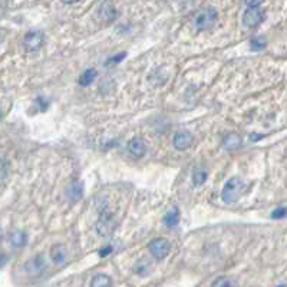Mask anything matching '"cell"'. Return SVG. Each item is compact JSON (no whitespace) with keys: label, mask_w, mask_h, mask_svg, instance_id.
Returning <instances> with one entry per match:
<instances>
[{"label":"cell","mask_w":287,"mask_h":287,"mask_svg":"<svg viewBox=\"0 0 287 287\" xmlns=\"http://www.w3.org/2000/svg\"><path fill=\"white\" fill-rule=\"evenodd\" d=\"M96 76H98L96 69H94V68L86 69L84 73L79 76L78 84L81 85V86H88V85H91L94 81H95V79H96Z\"/></svg>","instance_id":"cell-16"},{"label":"cell","mask_w":287,"mask_h":287,"mask_svg":"<svg viewBox=\"0 0 287 287\" xmlns=\"http://www.w3.org/2000/svg\"><path fill=\"white\" fill-rule=\"evenodd\" d=\"M244 188H246V184H244V181H243L241 178H238V177L230 178V180L225 183V186L223 188V191H221V198H223V201L227 204L236 203L237 200L241 197Z\"/></svg>","instance_id":"cell-1"},{"label":"cell","mask_w":287,"mask_h":287,"mask_svg":"<svg viewBox=\"0 0 287 287\" xmlns=\"http://www.w3.org/2000/svg\"><path fill=\"white\" fill-rule=\"evenodd\" d=\"M114 228H115V221H114V219L109 214H102L101 219L98 221V224H96L98 234H101L102 237L111 236L112 231H114Z\"/></svg>","instance_id":"cell-8"},{"label":"cell","mask_w":287,"mask_h":287,"mask_svg":"<svg viewBox=\"0 0 287 287\" xmlns=\"http://www.w3.org/2000/svg\"><path fill=\"white\" fill-rule=\"evenodd\" d=\"M3 39H4V31H3V29H0V43L3 42Z\"/></svg>","instance_id":"cell-27"},{"label":"cell","mask_w":287,"mask_h":287,"mask_svg":"<svg viewBox=\"0 0 287 287\" xmlns=\"http://www.w3.org/2000/svg\"><path fill=\"white\" fill-rule=\"evenodd\" d=\"M127 56V53L124 52V53H118V55H115V56H112V58H109L108 61H106V65H114V64H119L121 61H124V58Z\"/></svg>","instance_id":"cell-23"},{"label":"cell","mask_w":287,"mask_h":287,"mask_svg":"<svg viewBox=\"0 0 287 287\" xmlns=\"http://www.w3.org/2000/svg\"><path fill=\"white\" fill-rule=\"evenodd\" d=\"M128 152L135 157V158H141L145 154V144L141 138H132L128 142Z\"/></svg>","instance_id":"cell-11"},{"label":"cell","mask_w":287,"mask_h":287,"mask_svg":"<svg viewBox=\"0 0 287 287\" xmlns=\"http://www.w3.org/2000/svg\"><path fill=\"white\" fill-rule=\"evenodd\" d=\"M99 16L106 22H112L118 17V12L112 3H102L99 7Z\"/></svg>","instance_id":"cell-13"},{"label":"cell","mask_w":287,"mask_h":287,"mask_svg":"<svg viewBox=\"0 0 287 287\" xmlns=\"http://www.w3.org/2000/svg\"><path fill=\"white\" fill-rule=\"evenodd\" d=\"M180 216H181V214H180L178 207H172L168 213L165 214V217H164V224H165L167 227H175V225L180 223Z\"/></svg>","instance_id":"cell-15"},{"label":"cell","mask_w":287,"mask_h":287,"mask_svg":"<svg viewBox=\"0 0 287 287\" xmlns=\"http://www.w3.org/2000/svg\"><path fill=\"white\" fill-rule=\"evenodd\" d=\"M25 269L28 271V274H31V276H40L43 271L46 270V263H45L43 255L42 254L34 255L33 258H31L25 264Z\"/></svg>","instance_id":"cell-6"},{"label":"cell","mask_w":287,"mask_h":287,"mask_svg":"<svg viewBox=\"0 0 287 287\" xmlns=\"http://www.w3.org/2000/svg\"><path fill=\"white\" fill-rule=\"evenodd\" d=\"M112 253V246H106V247H103L99 250V255L101 257H106V255H109V254Z\"/></svg>","instance_id":"cell-24"},{"label":"cell","mask_w":287,"mask_h":287,"mask_svg":"<svg viewBox=\"0 0 287 287\" xmlns=\"http://www.w3.org/2000/svg\"><path fill=\"white\" fill-rule=\"evenodd\" d=\"M66 194H68V198L72 203H76L79 201L82 197H84V184L81 181H73L70 183L66 188Z\"/></svg>","instance_id":"cell-10"},{"label":"cell","mask_w":287,"mask_h":287,"mask_svg":"<svg viewBox=\"0 0 287 287\" xmlns=\"http://www.w3.org/2000/svg\"><path fill=\"white\" fill-rule=\"evenodd\" d=\"M250 46H252V51L254 52L261 51V49L266 48V39H264V37H260V36L253 37V39L250 40Z\"/></svg>","instance_id":"cell-20"},{"label":"cell","mask_w":287,"mask_h":287,"mask_svg":"<svg viewBox=\"0 0 287 287\" xmlns=\"http://www.w3.org/2000/svg\"><path fill=\"white\" fill-rule=\"evenodd\" d=\"M241 144H243V139H241V136L238 135V134H236V132L227 134V135L224 136V139H223V145H224V148L228 150V151L238 150V148L241 147Z\"/></svg>","instance_id":"cell-12"},{"label":"cell","mask_w":287,"mask_h":287,"mask_svg":"<svg viewBox=\"0 0 287 287\" xmlns=\"http://www.w3.org/2000/svg\"><path fill=\"white\" fill-rule=\"evenodd\" d=\"M91 287H112V279L106 274H96L91 280Z\"/></svg>","instance_id":"cell-17"},{"label":"cell","mask_w":287,"mask_h":287,"mask_svg":"<svg viewBox=\"0 0 287 287\" xmlns=\"http://www.w3.org/2000/svg\"><path fill=\"white\" fill-rule=\"evenodd\" d=\"M51 258L56 266H64L68 260V250L64 244H55L51 249Z\"/></svg>","instance_id":"cell-9"},{"label":"cell","mask_w":287,"mask_h":287,"mask_svg":"<svg viewBox=\"0 0 287 287\" xmlns=\"http://www.w3.org/2000/svg\"><path fill=\"white\" fill-rule=\"evenodd\" d=\"M207 177H208L207 169L204 168V167H197V168L194 169V172H192V183H194V186H203L204 183H205V180H207Z\"/></svg>","instance_id":"cell-18"},{"label":"cell","mask_w":287,"mask_h":287,"mask_svg":"<svg viewBox=\"0 0 287 287\" xmlns=\"http://www.w3.org/2000/svg\"><path fill=\"white\" fill-rule=\"evenodd\" d=\"M36 102H40V103H39V105H40V109H42V111H46V108H48V102L45 101V98L39 96V98L36 99Z\"/></svg>","instance_id":"cell-25"},{"label":"cell","mask_w":287,"mask_h":287,"mask_svg":"<svg viewBox=\"0 0 287 287\" xmlns=\"http://www.w3.org/2000/svg\"><path fill=\"white\" fill-rule=\"evenodd\" d=\"M148 250L155 260H164L171 250V244L167 238H154L148 244Z\"/></svg>","instance_id":"cell-4"},{"label":"cell","mask_w":287,"mask_h":287,"mask_svg":"<svg viewBox=\"0 0 287 287\" xmlns=\"http://www.w3.org/2000/svg\"><path fill=\"white\" fill-rule=\"evenodd\" d=\"M0 118H1V111H0Z\"/></svg>","instance_id":"cell-30"},{"label":"cell","mask_w":287,"mask_h":287,"mask_svg":"<svg viewBox=\"0 0 287 287\" xmlns=\"http://www.w3.org/2000/svg\"><path fill=\"white\" fill-rule=\"evenodd\" d=\"M23 45L28 51H39L45 45V34L42 33L40 31H31V32L25 34Z\"/></svg>","instance_id":"cell-5"},{"label":"cell","mask_w":287,"mask_h":287,"mask_svg":"<svg viewBox=\"0 0 287 287\" xmlns=\"http://www.w3.org/2000/svg\"><path fill=\"white\" fill-rule=\"evenodd\" d=\"M261 3L260 1H254V3H247V9L243 15V23L247 28H255L258 26L263 20H264V12L260 7Z\"/></svg>","instance_id":"cell-2"},{"label":"cell","mask_w":287,"mask_h":287,"mask_svg":"<svg viewBox=\"0 0 287 287\" xmlns=\"http://www.w3.org/2000/svg\"><path fill=\"white\" fill-rule=\"evenodd\" d=\"M135 271L139 274V276H147L150 273V263L147 260H141L138 261V264L135 266Z\"/></svg>","instance_id":"cell-22"},{"label":"cell","mask_w":287,"mask_h":287,"mask_svg":"<svg viewBox=\"0 0 287 287\" xmlns=\"http://www.w3.org/2000/svg\"><path fill=\"white\" fill-rule=\"evenodd\" d=\"M211 287H237L236 282L231 277H219Z\"/></svg>","instance_id":"cell-19"},{"label":"cell","mask_w":287,"mask_h":287,"mask_svg":"<svg viewBox=\"0 0 287 287\" xmlns=\"http://www.w3.org/2000/svg\"><path fill=\"white\" fill-rule=\"evenodd\" d=\"M6 260H7V257L4 254H0V267L6 263Z\"/></svg>","instance_id":"cell-26"},{"label":"cell","mask_w":287,"mask_h":287,"mask_svg":"<svg viewBox=\"0 0 287 287\" xmlns=\"http://www.w3.org/2000/svg\"><path fill=\"white\" fill-rule=\"evenodd\" d=\"M286 217H287V207H285V205H279V207H276V208L271 211V219L282 220V219H286Z\"/></svg>","instance_id":"cell-21"},{"label":"cell","mask_w":287,"mask_h":287,"mask_svg":"<svg viewBox=\"0 0 287 287\" xmlns=\"http://www.w3.org/2000/svg\"><path fill=\"white\" fill-rule=\"evenodd\" d=\"M9 241H10V244H12L13 247L20 249V247L26 246V243H28V234H26L25 231H22V230H16V231L10 233Z\"/></svg>","instance_id":"cell-14"},{"label":"cell","mask_w":287,"mask_h":287,"mask_svg":"<svg viewBox=\"0 0 287 287\" xmlns=\"http://www.w3.org/2000/svg\"><path fill=\"white\" fill-rule=\"evenodd\" d=\"M217 19H219V15H217L216 9L208 7V9H204L197 13V16L194 19V25H195L198 32L210 31L211 28H214Z\"/></svg>","instance_id":"cell-3"},{"label":"cell","mask_w":287,"mask_h":287,"mask_svg":"<svg viewBox=\"0 0 287 287\" xmlns=\"http://www.w3.org/2000/svg\"><path fill=\"white\" fill-rule=\"evenodd\" d=\"M192 141H194V136H192L191 132H188V131H180V132H177L175 136H174L172 144H174L175 150H178V151H186L187 148L191 147Z\"/></svg>","instance_id":"cell-7"},{"label":"cell","mask_w":287,"mask_h":287,"mask_svg":"<svg viewBox=\"0 0 287 287\" xmlns=\"http://www.w3.org/2000/svg\"><path fill=\"white\" fill-rule=\"evenodd\" d=\"M1 238H3V230L0 228V241H1Z\"/></svg>","instance_id":"cell-28"},{"label":"cell","mask_w":287,"mask_h":287,"mask_svg":"<svg viewBox=\"0 0 287 287\" xmlns=\"http://www.w3.org/2000/svg\"><path fill=\"white\" fill-rule=\"evenodd\" d=\"M279 287H287L286 285H282V286H279Z\"/></svg>","instance_id":"cell-29"}]
</instances>
